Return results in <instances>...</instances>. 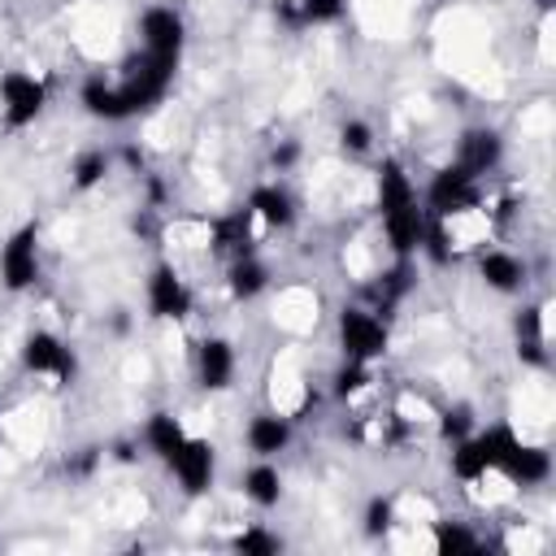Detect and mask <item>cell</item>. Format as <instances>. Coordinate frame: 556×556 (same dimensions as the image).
<instances>
[{"label": "cell", "instance_id": "6da1fadb", "mask_svg": "<svg viewBox=\"0 0 556 556\" xmlns=\"http://www.w3.org/2000/svg\"><path fill=\"white\" fill-rule=\"evenodd\" d=\"M174 70H178V61H174V56H156V52H139V56H130V61H126L117 91H122V100H126L130 117H135V113H143V109H152V104L169 91Z\"/></svg>", "mask_w": 556, "mask_h": 556}, {"label": "cell", "instance_id": "7a4b0ae2", "mask_svg": "<svg viewBox=\"0 0 556 556\" xmlns=\"http://www.w3.org/2000/svg\"><path fill=\"white\" fill-rule=\"evenodd\" d=\"M508 439H513L508 426L469 430L465 439L452 443V473H456L460 482H482V478L495 469V460H500V452H504Z\"/></svg>", "mask_w": 556, "mask_h": 556}, {"label": "cell", "instance_id": "3957f363", "mask_svg": "<svg viewBox=\"0 0 556 556\" xmlns=\"http://www.w3.org/2000/svg\"><path fill=\"white\" fill-rule=\"evenodd\" d=\"M48 109V87L43 78L26 74V70H4L0 74V113L9 130H22L30 122H39V113Z\"/></svg>", "mask_w": 556, "mask_h": 556}, {"label": "cell", "instance_id": "277c9868", "mask_svg": "<svg viewBox=\"0 0 556 556\" xmlns=\"http://www.w3.org/2000/svg\"><path fill=\"white\" fill-rule=\"evenodd\" d=\"M482 200V191H478V178L465 169V165H443V169H434L430 174V187H426V213L430 217H452V213H465V208H473Z\"/></svg>", "mask_w": 556, "mask_h": 556}, {"label": "cell", "instance_id": "5b68a950", "mask_svg": "<svg viewBox=\"0 0 556 556\" xmlns=\"http://www.w3.org/2000/svg\"><path fill=\"white\" fill-rule=\"evenodd\" d=\"M0 282L4 291H30L39 282V226L26 222L0 243Z\"/></svg>", "mask_w": 556, "mask_h": 556}, {"label": "cell", "instance_id": "8992f818", "mask_svg": "<svg viewBox=\"0 0 556 556\" xmlns=\"http://www.w3.org/2000/svg\"><path fill=\"white\" fill-rule=\"evenodd\" d=\"M339 348L348 361H378L387 352V321L374 308H343L339 313Z\"/></svg>", "mask_w": 556, "mask_h": 556}, {"label": "cell", "instance_id": "52a82bcc", "mask_svg": "<svg viewBox=\"0 0 556 556\" xmlns=\"http://www.w3.org/2000/svg\"><path fill=\"white\" fill-rule=\"evenodd\" d=\"M22 369H26V374L56 378V387H65V382H74L78 361H74V352H70V343H65L61 334H52V330H30V334L22 339Z\"/></svg>", "mask_w": 556, "mask_h": 556}, {"label": "cell", "instance_id": "ba28073f", "mask_svg": "<svg viewBox=\"0 0 556 556\" xmlns=\"http://www.w3.org/2000/svg\"><path fill=\"white\" fill-rule=\"evenodd\" d=\"M191 304H195V295H191L187 278L169 261L152 265V274H148V313L156 321H182L191 313Z\"/></svg>", "mask_w": 556, "mask_h": 556}, {"label": "cell", "instance_id": "9c48e42d", "mask_svg": "<svg viewBox=\"0 0 556 556\" xmlns=\"http://www.w3.org/2000/svg\"><path fill=\"white\" fill-rule=\"evenodd\" d=\"M139 43H143V52H156V56H182V43H187V22H182V13L178 9H169V4H152V9H143V17H139Z\"/></svg>", "mask_w": 556, "mask_h": 556}, {"label": "cell", "instance_id": "30bf717a", "mask_svg": "<svg viewBox=\"0 0 556 556\" xmlns=\"http://www.w3.org/2000/svg\"><path fill=\"white\" fill-rule=\"evenodd\" d=\"M169 473L178 478V486L187 491V495H204L208 486H213V473H217V447L208 443V439H195V434H187V443L174 452V460H169Z\"/></svg>", "mask_w": 556, "mask_h": 556}, {"label": "cell", "instance_id": "8fae6325", "mask_svg": "<svg viewBox=\"0 0 556 556\" xmlns=\"http://www.w3.org/2000/svg\"><path fill=\"white\" fill-rule=\"evenodd\" d=\"M495 469H500L508 482H517V486H539V482H547V478H552V456H547L543 447L521 443V439L513 434V439L504 443V452H500Z\"/></svg>", "mask_w": 556, "mask_h": 556}, {"label": "cell", "instance_id": "7c38bea8", "mask_svg": "<svg viewBox=\"0 0 556 556\" xmlns=\"http://www.w3.org/2000/svg\"><path fill=\"white\" fill-rule=\"evenodd\" d=\"M195 382L204 391H226L235 382V343L222 334H208L195 348Z\"/></svg>", "mask_w": 556, "mask_h": 556}, {"label": "cell", "instance_id": "4fadbf2b", "mask_svg": "<svg viewBox=\"0 0 556 556\" xmlns=\"http://www.w3.org/2000/svg\"><path fill=\"white\" fill-rule=\"evenodd\" d=\"M426 222H430V213H426L417 200L404 204V208L382 213V230H387L391 252H395V256H417V252H421V239H426Z\"/></svg>", "mask_w": 556, "mask_h": 556}, {"label": "cell", "instance_id": "5bb4252c", "mask_svg": "<svg viewBox=\"0 0 556 556\" xmlns=\"http://www.w3.org/2000/svg\"><path fill=\"white\" fill-rule=\"evenodd\" d=\"M500 161H504V139H500V130L473 126V130L460 135V143H456V165H465L473 178L491 174Z\"/></svg>", "mask_w": 556, "mask_h": 556}, {"label": "cell", "instance_id": "9a60e30c", "mask_svg": "<svg viewBox=\"0 0 556 556\" xmlns=\"http://www.w3.org/2000/svg\"><path fill=\"white\" fill-rule=\"evenodd\" d=\"M248 213H252L261 226H269V230H287V226L295 222V200H291L287 187L261 182V187H252V195H248Z\"/></svg>", "mask_w": 556, "mask_h": 556}, {"label": "cell", "instance_id": "2e32d148", "mask_svg": "<svg viewBox=\"0 0 556 556\" xmlns=\"http://www.w3.org/2000/svg\"><path fill=\"white\" fill-rule=\"evenodd\" d=\"M243 439H248V452H252V456L274 460V456L287 452V443H291V417H282V413H256V417L248 421Z\"/></svg>", "mask_w": 556, "mask_h": 556}, {"label": "cell", "instance_id": "e0dca14e", "mask_svg": "<svg viewBox=\"0 0 556 556\" xmlns=\"http://www.w3.org/2000/svg\"><path fill=\"white\" fill-rule=\"evenodd\" d=\"M478 278H482L491 291L513 295V291H521V282H526V261L513 256V252H504V248H486V252L478 256Z\"/></svg>", "mask_w": 556, "mask_h": 556}, {"label": "cell", "instance_id": "ac0fdd59", "mask_svg": "<svg viewBox=\"0 0 556 556\" xmlns=\"http://www.w3.org/2000/svg\"><path fill=\"white\" fill-rule=\"evenodd\" d=\"M78 104H83L96 122H126V117H130V109H126V100H122L117 83H109L104 74H91V78L83 83Z\"/></svg>", "mask_w": 556, "mask_h": 556}, {"label": "cell", "instance_id": "d6986e66", "mask_svg": "<svg viewBox=\"0 0 556 556\" xmlns=\"http://www.w3.org/2000/svg\"><path fill=\"white\" fill-rule=\"evenodd\" d=\"M143 443H148V452L156 456V460H174V452L187 443V426H182V417H174V413H152L148 421H143Z\"/></svg>", "mask_w": 556, "mask_h": 556}, {"label": "cell", "instance_id": "ffe728a7", "mask_svg": "<svg viewBox=\"0 0 556 556\" xmlns=\"http://www.w3.org/2000/svg\"><path fill=\"white\" fill-rule=\"evenodd\" d=\"M226 287H230L235 300H256V295L269 287V269H265V261L252 256V252L235 256L230 269H226Z\"/></svg>", "mask_w": 556, "mask_h": 556}, {"label": "cell", "instance_id": "44dd1931", "mask_svg": "<svg viewBox=\"0 0 556 556\" xmlns=\"http://www.w3.org/2000/svg\"><path fill=\"white\" fill-rule=\"evenodd\" d=\"M243 495H248L256 508H274V504L282 500V473H278V465L256 456V465L243 469Z\"/></svg>", "mask_w": 556, "mask_h": 556}, {"label": "cell", "instance_id": "7402d4cb", "mask_svg": "<svg viewBox=\"0 0 556 556\" xmlns=\"http://www.w3.org/2000/svg\"><path fill=\"white\" fill-rule=\"evenodd\" d=\"M413 200H417V187H413V178L404 174V165H400V161H382V169H378V213L404 208V204H413Z\"/></svg>", "mask_w": 556, "mask_h": 556}, {"label": "cell", "instance_id": "603a6c76", "mask_svg": "<svg viewBox=\"0 0 556 556\" xmlns=\"http://www.w3.org/2000/svg\"><path fill=\"white\" fill-rule=\"evenodd\" d=\"M517 356L526 365H547V352H543V308L539 304H526L517 313Z\"/></svg>", "mask_w": 556, "mask_h": 556}, {"label": "cell", "instance_id": "cb8c5ba5", "mask_svg": "<svg viewBox=\"0 0 556 556\" xmlns=\"http://www.w3.org/2000/svg\"><path fill=\"white\" fill-rule=\"evenodd\" d=\"M343 9H348V0H287L282 17L291 26H330L343 17Z\"/></svg>", "mask_w": 556, "mask_h": 556}, {"label": "cell", "instance_id": "d4e9b609", "mask_svg": "<svg viewBox=\"0 0 556 556\" xmlns=\"http://www.w3.org/2000/svg\"><path fill=\"white\" fill-rule=\"evenodd\" d=\"M478 547H482V539L465 521H434V552L465 556V552H478Z\"/></svg>", "mask_w": 556, "mask_h": 556}, {"label": "cell", "instance_id": "484cf974", "mask_svg": "<svg viewBox=\"0 0 556 556\" xmlns=\"http://www.w3.org/2000/svg\"><path fill=\"white\" fill-rule=\"evenodd\" d=\"M104 174H109V152H104V148H87V152H78L74 165H70V182H74L78 191L100 187Z\"/></svg>", "mask_w": 556, "mask_h": 556}, {"label": "cell", "instance_id": "4316f807", "mask_svg": "<svg viewBox=\"0 0 556 556\" xmlns=\"http://www.w3.org/2000/svg\"><path fill=\"white\" fill-rule=\"evenodd\" d=\"M235 552L239 556H278L282 552V539L274 530H265V526H248V530L235 534Z\"/></svg>", "mask_w": 556, "mask_h": 556}, {"label": "cell", "instance_id": "83f0119b", "mask_svg": "<svg viewBox=\"0 0 556 556\" xmlns=\"http://www.w3.org/2000/svg\"><path fill=\"white\" fill-rule=\"evenodd\" d=\"M469 430H473V408H469V404H452V408L439 413V434H443L447 443L465 439Z\"/></svg>", "mask_w": 556, "mask_h": 556}, {"label": "cell", "instance_id": "f1b7e54d", "mask_svg": "<svg viewBox=\"0 0 556 556\" xmlns=\"http://www.w3.org/2000/svg\"><path fill=\"white\" fill-rule=\"evenodd\" d=\"M339 143H343V152L361 156V152H369V148H374V126H369V122H361V117H348V122L339 126Z\"/></svg>", "mask_w": 556, "mask_h": 556}, {"label": "cell", "instance_id": "f546056e", "mask_svg": "<svg viewBox=\"0 0 556 556\" xmlns=\"http://www.w3.org/2000/svg\"><path fill=\"white\" fill-rule=\"evenodd\" d=\"M369 387V365L365 361H348L339 374H334V395H356Z\"/></svg>", "mask_w": 556, "mask_h": 556}, {"label": "cell", "instance_id": "4dcf8cb0", "mask_svg": "<svg viewBox=\"0 0 556 556\" xmlns=\"http://www.w3.org/2000/svg\"><path fill=\"white\" fill-rule=\"evenodd\" d=\"M391 521H395V504H391L387 495H374V500L365 504V534H382Z\"/></svg>", "mask_w": 556, "mask_h": 556}, {"label": "cell", "instance_id": "1f68e13d", "mask_svg": "<svg viewBox=\"0 0 556 556\" xmlns=\"http://www.w3.org/2000/svg\"><path fill=\"white\" fill-rule=\"evenodd\" d=\"M269 161L278 165V169H291L295 161H300V143H291V139H282L274 152H269Z\"/></svg>", "mask_w": 556, "mask_h": 556}, {"label": "cell", "instance_id": "d6a6232c", "mask_svg": "<svg viewBox=\"0 0 556 556\" xmlns=\"http://www.w3.org/2000/svg\"><path fill=\"white\" fill-rule=\"evenodd\" d=\"M122 156H126V165H130V169H143V152H139V148H126Z\"/></svg>", "mask_w": 556, "mask_h": 556}]
</instances>
